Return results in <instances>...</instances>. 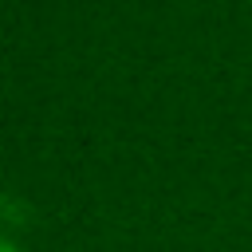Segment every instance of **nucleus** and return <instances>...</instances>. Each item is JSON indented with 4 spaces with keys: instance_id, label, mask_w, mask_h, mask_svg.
Here are the masks:
<instances>
[{
    "instance_id": "1",
    "label": "nucleus",
    "mask_w": 252,
    "mask_h": 252,
    "mask_svg": "<svg viewBox=\"0 0 252 252\" xmlns=\"http://www.w3.org/2000/svg\"><path fill=\"white\" fill-rule=\"evenodd\" d=\"M0 252H16V248H12V244H0Z\"/></svg>"
}]
</instances>
